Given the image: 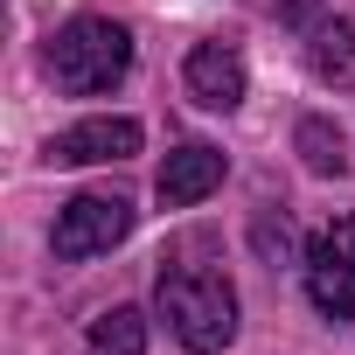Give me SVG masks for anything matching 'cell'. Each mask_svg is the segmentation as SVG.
<instances>
[{"label":"cell","instance_id":"6da1fadb","mask_svg":"<svg viewBox=\"0 0 355 355\" xmlns=\"http://www.w3.org/2000/svg\"><path fill=\"white\" fill-rule=\"evenodd\" d=\"M153 306L167 320V334L182 341L189 355H223L237 341V293L216 265L196 258V244L167 251L160 258V279H153Z\"/></svg>","mask_w":355,"mask_h":355},{"label":"cell","instance_id":"7a4b0ae2","mask_svg":"<svg viewBox=\"0 0 355 355\" xmlns=\"http://www.w3.org/2000/svg\"><path fill=\"white\" fill-rule=\"evenodd\" d=\"M49 77H56V91H70V98H98V91H112L125 70H132V28L125 21H112V15H77V21H63L56 35H49Z\"/></svg>","mask_w":355,"mask_h":355},{"label":"cell","instance_id":"3957f363","mask_svg":"<svg viewBox=\"0 0 355 355\" xmlns=\"http://www.w3.org/2000/svg\"><path fill=\"white\" fill-rule=\"evenodd\" d=\"M300 279L320 320H355V216H334L306 237Z\"/></svg>","mask_w":355,"mask_h":355},{"label":"cell","instance_id":"277c9868","mask_svg":"<svg viewBox=\"0 0 355 355\" xmlns=\"http://www.w3.org/2000/svg\"><path fill=\"white\" fill-rule=\"evenodd\" d=\"M125 230H132V202L112 196V189H84V196H70V202L56 209L49 244H56L63 265H77V258H98V251L125 244Z\"/></svg>","mask_w":355,"mask_h":355},{"label":"cell","instance_id":"5b68a950","mask_svg":"<svg viewBox=\"0 0 355 355\" xmlns=\"http://www.w3.org/2000/svg\"><path fill=\"white\" fill-rule=\"evenodd\" d=\"M223 174H230V160H223L209 139H182V146L160 160L153 196H160V209H196V202H209V196L223 189Z\"/></svg>","mask_w":355,"mask_h":355},{"label":"cell","instance_id":"8992f818","mask_svg":"<svg viewBox=\"0 0 355 355\" xmlns=\"http://www.w3.org/2000/svg\"><path fill=\"white\" fill-rule=\"evenodd\" d=\"M182 84H189V98H196L202 112H237L251 77H244L237 42H196L189 63H182Z\"/></svg>","mask_w":355,"mask_h":355},{"label":"cell","instance_id":"52a82bcc","mask_svg":"<svg viewBox=\"0 0 355 355\" xmlns=\"http://www.w3.org/2000/svg\"><path fill=\"white\" fill-rule=\"evenodd\" d=\"M139 119H77L49 139V160L56 167H98V160H132L139 153Z\"/></svg>","mask_w":355,"mask_h":355},{"label":"cell","instance_id":"ba28073f","mask_svg":"<svg viewBox=\"0 0 355 355\" xmlns=\"http://www.w3.org/2000/svg\"><path fill=\"white\" fill-rule=\"evenodd\" d=\"M306 70H313L320 84H334V91H355V21L320 15V21L306 28Z\"/></svg>","mask_w":355,"mask_h":355},{"label":"cell","instance_id":"9c48e42d","mask_svg":"<svg viewBox=\"0 0 355 355\" xmlns=\"http://www.w3.org/2000/svg\"><path fill=\"white\" fill-rule=\"evenodd\" d=\"M293 153L306 160V174H320V182L348 174V139H341L334 119H300V125H293Z\"/></svg>","mask_w":355,"mask_h":355},{"label":"cell","instance_id":"30bf717a","mask_svg":"<svg viewBox=\"0 0 355 355\" xmlns=\"http://www.w3.org/2000/svg\"><path fill=\"white\" fill-rule=\"evenodd\" d=\"M84 348H91V355H146V313H139V306L98 313L91 334H84Z\"/></svg>","mask_w":355,"mask_h":355},{"label":"cell","instance_id":"8fae6325","mask_svg":"<svg viewBox=\"0 0 355 355\" xmlns=\"http://www.w3.org/2000/svg\"><path fill=\"white\" fill-rule=\"evenodd\" d=\"M251 237H258V251H265V258H272V251L286 258V244H293V230H286V216L272 223V209H258V223H251Z\"/></svg>","mask_w":355,"mask_h":355},{"label":"cell","instance_id":"7c38bea8","mask_svg":"<svg viewBox=\"0 0 355 355\" xmlns=\"http://www.w3.org/2000/svg\"><path fill=\"white\" fill-rule=\"evenodd\" d=\"M313 8H320V0H279V15H286L293 28H313V21H320Z\"/></svg>","mask_w":355,"mask_h":355}]
</instances>
